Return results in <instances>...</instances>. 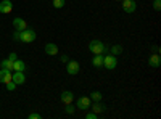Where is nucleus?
<instances>
[{"label": "nucleus", "instance_id": "1", "mask_svg": "<svg viewBox=\"0 0 161 119\" xmlns=\"http://www.w3.org/2000/svg\"><path fill=\"white\" fill-rule=\"evenodd\" d=\"M89 50L92 51L93 55H103L106 51V47L102 41H97V39H93V41L89 42Z\"/></svg>", "mask_w": 161, "mask_h": 119}, {"label": "nucleus", "instance_id": "2", "mask_svg": "<svg viewBox=\"0 0 161 119\" xmlns=\"http://www.w3.org/2000/svg\"><path fill=\"white\" fill-rule=\"evenodd\" d=\"M19 41L24 44H32L36 41V31L31 28H26L24 31L19 32Z\"/></svg>", "mask_w": 161, "mask_h": 119}, {"label": "nucleus", "instance_id": "3", "mask_svg": "<svg viewBox=\"0 0 161 119\" xmlns=\"http://www.w3.org/2000/svg\"><path fill=\"white\" fill-rule=\"evenodd\" d=\"M116 66H118V57H114V55H111V53L106 55V57H103V68L113 71Z\"/></svg>", "mask_w": 161, "mask_h": 119}, {"label": "nucleus", "instance_id": "4", "mask_svg": "<svg viewBox=\"0 0 161 119\" xmlns=\"http://www.w3.org/2000/svg\"><path fill=\"white\" fill-rule=\"evenodd\" d=\"M90 103H92L90 97H79L77 101H76V108L87 111V110H90Z\"/></svg>", "mask_w": 161, "mask_h": 119}, {"label": "nucleus", "instance_id": "5", "mask_svg": "<svg viewBox=\"0 0 161 119\" xmlns=\"http://www.w3.org/2000/svg\"><path fill=\"white\" fill-rule=\"evenodd\" d=\"M79 71H80V66H79V63L77 61H68V64H66V73H68L69 76H76V74H79Z\"/></svg>", "mask_w": 161, "mask_h": 119}, {"label": "nucleus", "instance_id": "6", "mask_svg": "<svg viewBox=\"0 0 161 119\" xmlns=\"http://www.w3.org/2000/svg\"><path fill=\"white\" fill-rule=\"evenodd\" d=\"M123 2V10L126 13H134L137 10V3H136V0H121Z\"/></svg>", "mask_w": 161, "mask_h": 119}, {"label": "nucleus", "instance_id": "7", "mask_svg": "<svg viewBox=\"0 0 161 119\" xmlns=\"http://www.w3.org/2000/svg\"><path fill=\"white\" fill-rule=\"evenodd\" d=\"M60 100H61V103H63V105L73 103V101H74V94H73L71 90H64V92H61V95H60Z\"/></svg>", "mask_w": 161, "mask_h": 119}, {"label": "nucleus", "instance_id": "8", "mask_svg": "<svg viewBox=\"0 0 161 119\" xmlns=\"http://www.w3.org/2000/svg\"><path fill=\"white\" fill-rule=\"evenodd\" d=\"M11 81L15 82L16 85H21V84H24V82H26L24 73H23V71H15V73L11 74Z\"/></svg>", "mask_w": 161, "mask_h": 119}, {"label": "nucleus", "instance_id": "9", "mask_svg": "<svg viewBox=\"0 0 161 119\" xmlns=\"http://www.w3.org/2000/svg\"><path fill=\"white\" fill-rule=\"evenodd\" d=\"M13 28H15V31H24L26 28H28V23H26L23 18H15L13 19Z\"/></svg>", "mask_w": 161, "mask_h": 119}, {"label": "nucleus", "instance_id": "10", "mask_svg": "<svg viewBox=\"0 0 161 119\" xmlns=\"http://www.w3.org/2000/svg\"><path fill=\"white\" fill-rule=\"evenodd\" d=\"M159 64H161L159 53H152L148 57V66H152V68H159Z\"/></svg>", "mask_w": 161, "mask_h": 119}, {"label": "nucleus", "instance_id": "11", "mask_svg": "<svg viewBox=\"0 0 161 119\" xmlns=\"http://www.w3.org/2000/svg\"><path fill=\"white\" fill-rule=\"evenodd\" d=\"M11 10H13V3L10 2V0H2V2H0V13L8 15Z\"/></svg>", "mask_w": 161, "mask_h": 119}, {"label": "nucleus", "instance_id": "12", "mask_svg": "<svg viewBox=\"0 0 161 119\" xmlns=\"http://www.w3.org/2000/svg\"><path fill=\"white\" fill-rule=\"evenodd\" d=\"M90 110L93 113H97V114H102L106 110V106H105V105H102L100 101H93V103H90Z\"/></svg>", "mask_w": 161, "mask_h": 119}, {"label": "nucleus", "instance_id": "13", "mask_svg": "<svg viewBox=\"0 0 161 119\" xmlns=\"http://www.w3.org/2000/svg\"><path fill=\"white\" fill-rule=\"evenodd\" d=\"M44 50H45V53H47V55L53 57V55H57V53H58V45L50 42V44H45V48H44Z\"/></svg>", "mask_w": 161, "mask_h": 119}, {"label": "nucleus", "instance_id": "14", "mask_svg": "<svg viewBox=\"0 0 161 119\" xmlns=\"http://www.w3.org/2000/svg\"><path fill=\"white\" fill-rule=\"evenodd\" d=\"M11 81V71L8 69H0V82L2 84H7Z\"/></svg>", "mask_w": 161, "mask_h": 119}, {"label": "nucleus", "instance_id": "15", "mask_svg": "<svg viewBox=\"0 0 161 119\" xmlns=\"http://www.w3.org/2000/svg\"><path fill=\"white\" fill-rule=\"evenodd\" d=\"M24 69H26V64H24V61L23 60H15L13 61V71H23L24 73Z\"/></svg>", "mask_w": 161, "mask_h": 119}, {"label": "nucleus", "instance_id": "16", "mask_svg": "<svg viewBox=\"0 0 161 119\" xmlns=\"http://www.w3.org/2000/svg\"><path fill=\"white\" fill-rule=\"evenodd\" d=\"M92 64H93V68L100 69L102 66H103V55H95V57L92 58Z\"/></svg>", "mask_w": 161, "mask_h": 119}, {"label": "nucleus", "instance_id": "17", "mask_svg": "<svg viewBox=\"0 0 161 119\" xmlns=\"http://www.w3.org/2000/svg\"><path fill=\"white\" fill-rule=\"evenodd\" d=\"M0 68L2 69H8V71H13V61L11 60H3L2 63H0Z\"/></svg>", "mask_w": 161, "mask_h": 119}, {"label": "nucleus", "instance_id": "18", "mask_svg": "<svg viewBox=\"0 0 161 119\" xmlns=\"http://www.w3.org/2000/svg\"><path fill=\"white\" fill-rule=\"evenodd\" d=\"M110 51H111V55H114V57H119L121 53H123V47H121V45H113L111 48H110Z\"/></svg>", "mask_w": 161, "mask_h": 119}, {"label": "nucleus", "instance_id": "19", "mask_svg": "<svg viewBox=\"0 0 161 119\" xmlns=\"http://www.w3.org/2000/svg\"><path fill=\"white\" fill-rule=\"evenodd\" d=\"M102 92H98V90H95V92H92L90 94V100L92 101H102Z\"/></svg>", "mask_w": 161, "mask_h": 119}, {"label": "nucleus", "instance_id": "20", "mask_svg": "<svg viewBox=\"0 0 161 119\" xmlns=\"http://www.w3.org/2000/svg\"><path fill=\"white\" fill-rule=\"evenodd\" d=\"M53 7H55V8H63L64 7V3H66V0H53Z\"/></svg>", "mask_w": 161, "mask_h": 119}, {"label": "nucleus", "instance_id": "21", "mask_svg": "<svg viewBox=\"0 0 161 119\" xmlns=\"http://www.w3.org/2000/svg\"><path fill=\"white\" fill-rule=\"evenodd\" d=\"M64 106H66V108H64V111L68 113V114H74V110H76V108L73 106L71 103H68V105H64Z\"/></svg>", "mask_w": 161, "mask_h": 119}, {"label": "nucleus", "instance_id": "22", "mask_svg": "<svg viewBox=\"0 0 161 119\" xmlns=\"http://www.w3.org/2000/svg\"><path fill=\"white\" fill-rule=\"evenodd\" d=\"M5 85H7V90H8V92H13V90H15V89H16V84H15V82H13V81H10V82H7Z\"/></svg>", "mask_w": 161, "mask_h": 119}, {"label": "nucleus", "instance_id": "23", "mask_svg": "<svg viewBox=\"0 0 161 119\" xmlns=\"http://www.w3.org/2000/svg\"><path fill=\"white\" fill-rule=\"evenodd\" d=\"M97 117H98V114H97V113H93V111H90V113L86 114V119H97Z\"/></svg>", "mask_w": 161, "mask_h": 119}, {"label": "nucleus", "instance_id": "24", "mask_svg": "<svg viewBox=\"0 0 161 119\" xmlns=\"http://www.w3.org/2000/svg\"><path fill=\"white\" fill-rule=\"evenodd\" d=\"M153 8H155L156 11L161 10V0H155V2H153Z\"/></svg>", "mask_w": 161, "mask_h": 119}, {"label": "nucleus", "instance_id": "25", "mask_svg": "<svg viewBox=\"0 0 161 119\" xmlns=\"http://www.w3.org/2000/svg\"><path fill=\"white\" fill-rule=\"evenodd\" d=\"M40 117H42V116H40L39 113H31L29 114V119H40Z\"/></svg>", "mask_w": 161, "mask_h": 119}, {"label": "nucleus", "instance_id": "26", "mask_svg": "<svg viewBox=\"0 0 161 119\" xmlns=\"http://www.w3.org/2000/svg\"><path fill=\"white\" fill-rule=\"evenodd\" d=\"M60 60H61L63 63H68V61H69V57H68V55H61V57H60Z\"/></svg>", "mask_w": 161, "mask_h": 119}, {"label": "nucleus", "instance_id": "27", "mask_svg": "<svg viewBox=\"0 0 161 119\" xmlns=\"http://www.w3.org/2000/svg\"><path fill=\"white\" fill-rule=\"evenodd\" d=\"M16 58H18V55H16V53H10V55H8V60H11V61H15Z\"/></svg>", "mask_w": 161, "mask_h": 119}, {"label": "nucleus", "instance_id": "28", "mask_svg": "<svg viewBox=\"0 0 161 119\" xmlns=\"http://www.w3.org/2000/svg\"><path fill=\"white\" fill-rule=\"evenodd\" d=\"M19 32L21 31H15V34H13V39H15V41H19Z\"/></svg>", "mask_w": 161, "mask_h": 119}, {"label": "nucleus", "instance_id": "29", "mask_svg": "<svg viewBox=\"0 0 161 119\" xmlns=\"http://www.w3.org/2000/svg\"><path fill=\"white\" fill-rule=\"evenodd\" d=\"M152 50H153V53H159V47H158V45H153Z\"/></svg>", "mask_w": 161, "mask_h": 119}, {"label": "nucleus", "instance_id": "30", "mask_svg": "<svg viewBox=\"0 0 161 119\" xmlns=\"http://www.w3.org/2000/svg\"><path fill=\"white\" fill-rule=\"evenodd\" d=\"M116 2H121V0H116Z\"/></svg>", "mask_w": 161, "mask_h": 119}]
</instances>
